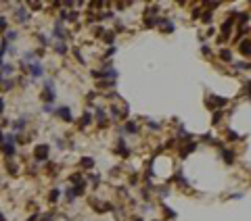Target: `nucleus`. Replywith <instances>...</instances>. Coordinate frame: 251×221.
<instances>
[{
    "label": "nucleus",
    "mask_w": 251,
    "mask_h": 221,
    "mask_svg": "<svg viewBox=\"0 0 251 221\" xmlns=\"http://www.w3.org/2000/svg\"><path fill=\"white\" fill-rule=\"evenodd\" d=\"M48 154V146H38L36 148V159H46Z\"/></svg>",
    "instance_id": "f257e3e1"
},
{
    "label": "nucleus",
    "mask_w": 251,
    "mask_h": 221,
    "mask_svg": "<svg viewBox=\"0 0 251 221\" xmlns=\"http://www.w3.org/2000/svg\"><path fill=\"white\" fill-rule=\"evenodd\" d=\"M57 113L61 115L63 121H71V113H69V109H67V106H61V109L57 110Z\"/></svg>",
    "instance_id": "f03ea898"
},
{
    "label": "nucleus",
    "mask_w": 251,
    "mask_h": 221,
    "mask_svg": "<svg viewBox=\"0 0 251 221\" xmlns=\"http://www.w3.org/2000/svg\"><path fill=\"white\" fill-rule=\"evenodd\" d=\"M4 152H7V154H15V146H13V136H11V138H8L7 142H4Z\"/></svg>",
    "instance_id": "7ed1b4c3"
},
{
    "label": "nucleus",
    "mask_w": 251,
    "mask_h": 221,
    "mask_svg": "<svg viewBox=\"0 0 251 221\" xmlns=\"http://www.w3.org/2000/svg\"><path fill=\"white\" fill-rule=\"evenodd\" d=\"M230 29H232V21H226V23L222 25V34H224V35H228V34H230Z\"/></svg>",
    "instance_id": "20e7f679"
},
{
    "label": "nucleus",
    "mask_w": 251,
    "mask_h": 221,
    "mask_svg": "<svg viewBox=\"0 0 251 221\" xmlns=\"http://www.w3.org/2000/svg\"><path fill=\"white\" fill-rule=\"evenodd\" d=\"M17 19H19V21H27V11H25V8H19V13H17Z\"/></svg>",
    "instance_id": "39448f33"
},
{
    "label": "nucleus",
    "mask_w": 251,
    "mask_h": 221,
    "mask_svg": "<svg viewBox=\"0 0 251 221\" xmlns=\"http://www.w3.org/2000/svg\"><path fill=\"white\" fill-rule=\"evenodd\" d=\"M32 75H34V77L42 75V65H34V67H32Z\"/></svg>",
    "instance_id": "423d86ee"
},
{
    "label": "nucleus",
    "mask_w": 251,
    "mask_h": 221,
    "mask_svg": "<svg viewBox=\"0 0 251 221\" xmlns=\"http://www.w3.org/2000/svg\"><path fill=\"white\" fill-rule=\"evenodd\" d=\"M88 123H90V115L86 113V115H84V117H82V121H80V127H82V129H84V127H86V125H88Z\"/></svg>",
    "instance_id": "0eeeda50"
},
{
    "label": "nucleus",
    "mask_w": 251,
    "mask_h": 221,
    "mask_svg": "<svg viewBox=\"0 0 251 221\" xmlns=\"http://www.w3.org/2000/svg\"><path fill=\"white\" fill-rule=\"evenodd\" d=\"M126 131H130V134H136V131H138V127H136V123H128V125H126Z\"/></svg>",
    "instance_id": "6e6552de"
},
{
    "label": "nucleus",
    "mask_w": 251,
    "mask_h": 221,
    "mask_svg": "<svg viewBox=\"0 0 251 221\" xmlns=\"http://www.w3.org/2000/svg\"><path fill=\"white\" fill-rule=\"evenodd\" d=\"M241 52H243V54H249V42H247V40L241 44Z\"/></svg>",
    "instance_id": "1a4fd4ad"
},
{
    "label": "nucleus",
    "mask_w": 251,
    "mask_h": 221,
    "mask_svg": "<svg viewBox=\"0 0 251 221\" xmlns=\"http://www.w3.org/2000/svg\"><path fill=\"white\" fill-rule=\"evenodd\" d=\"M71 181H73V184H82V175H80V173H73V175H71Z\"/></svg>",
    "instance_id": "9d476101"
},
{
    "label": "nucleus",
    "mask_w": 251,
    "mask_h": 221,
    "mask_svg": "<svg viewBox=\"0 0 251 221\" xmlns=\"http://www.w3.org/2000/svg\"><path fill=\"white\" fill-rule=\"evenodd\" d=\"M232 150H224V159H226V163H232Z\"/></svg>",
    "instance_id": "9b49d317"
},
{
    "label": "nucleus",
    "mask_w": 251,
    "mask_h": 221,
    "mask_svg": "<svg viewBox=\"0 0 251 221\" xmlns=\"http://www.w3.org/2000/svg\"><path fill=\"white\" fill-rule=\"evenodd\" d=\"M82 163H84V167H92V165H94V161H92L90 157H84V159H82Z\"/></svg>",
    "instance_id": "f8f14e48"
},
{
    "label": "nucleus",
    "mask_w": 251,
    "mask_h": 221,
    "mask_svg": "<svg viewBox=\"0 0 251 221\" xmlns=\"http://www.w3.org/2000/svg\"><path fill=\"white\" fill-rule=\"evenodd\" d=\"M220 56H222V59H224V61H226V63H230V59H232V56H230V52H228V50H222V52H220Z\"/></svg>",
    "instance_id": "ddd939ff"
},
{
    "label": "nucleus",
    "mask_w": 251,
    "mask_h": 221,
    "mask_svg": "<svg viewBox=\"0 0 251 221\" xmlns=\"http://www.w3.org/2000/svg\"><path fill=\"white\" fill-rule=\"evenodd\" d=\"M23 125H25V119H19V121L15 123V129H23Z\"/></svg>",
    "instance_id": "4468645a"
},
{
    "label": "nucleus",
    "mask_w": 251,
    "mask_h": 221,
    "mask_svg": "<svg viewBox=\"0 0 251 221\" xmlns=\"http://www.w3.org/2000/svg\"><path fill=\"white\" fill-rule=\"evenodd\" d=\"M65 50H67V48H65V44H63V42H59V44H57V52H61V54H63Z\"/></svg>",
    "instance_id": "2eb2a0df"
},
{
    "label": "nucleus",
    "mask_w": 251,
    "mask_h": 221,
    "mask_svg": "<svg viewBox=\"0 0 251 221\" xmlns=\"http://www.w3.org/2000/svg\"><path fill=\"white\" fill-rule=\"evenodd\" d=\"M55 35H57V38H63V35H65V34H63V29L59 27V25H57V29H55Z\"/></svg>",
    "instance_id": "dca6fc26"
},
{
    "label": "nucleus",
    "mask_w": 251,
    "mask_h": 221,
    "mask_svg": "<svg viewBox=\"0 0 251 221\" xmlns=\"http://www.w3.org/2000/svg\"><path fill=\"white\" fill-rule=\"evenodd\" d=\"M57 198H59V192H57V190H52V192H50V200H52V202H55V200H57Z\"/></svg>",
    "instance_id": "f3484780"
},
{
    "label": "nucleus",
    "mask_w": 251,
    "mask_h": 221,
    "mask_svg": "<svg viewBox=\"0 0 251 221\" xmlns=\"http://www.w3.org/2000/svg\"><path fill=\"white\" fill-rule=\"evenodd\" d=\"M4 27H7V19H0V31H2Z\"/></svg>",
    "instance_id": "a211bd4d"
},
{
    "label": "nucleus",
    "mask_w": 251,
    "mask_h": 221,
    "mask_svg": "<svg viewBox=\"0 0 251 221\" xmlns=\"http://www.w3.org/2000/svg\"><path fill=\"white\" fill-rule=\"evenodd\" d=\"M203 21H211V13H205V15H203Z\"/></svg>",
    "instance_id": "6ab92c4d"
},
{
    "label": "nucleus",
    "mask_w": 251,
    "mask_h": 221,
    "mask_svg": "<svg viewBox=\"0 0 251 221\" xmlns=\"http://www.w3.org/2000/svg\"><path fill=\"white\" fill-rule=\"evenodd\" d=\"M2 110H4V102H2V100H0V113H2Z\"/></svg>",
    "instance_id": "aec40b11"
},
{
    "label": "nucleus",
    "mask_w": 251,
    "mask_h": 221,
    "mask_svg": "<svg viewBox=\"0 0 251 221\" xmlns=\"http://www.w3.org/2000/svg\"><path fill=\"white\" fill-rule=\"evenodd\" d=\"M0 144H2V134H0Z\"/></svg>",
    "instance_id": "412c9836"
},
{
    "label": "nucleus",
    "mask_w": 251,
    "mask_h": 221,
    "mask_svg": "<svg viewBox=\"0 0 251 221\" xmlns=\"http://www.w3.org/2000/svg\"><path fill=\"white\" fill-rule=\"evenodd\" d=\"M44 221H50V217H46V219H44Z\"/></svg>",
    "instance_id": "4be33fe9"
},
{
    "label": "nucleus",
    "mask_w": 251,
    "mask_h": 221,
    "mask_svg": "<svg viewBox=\"0 0 251 221\" xmlns=\"http://www.w3.org/2000/svg\"><path fill=\"white\" fill-rule=\"evenodd\" d=\"M2 219H4V217H2V215H0V221H2Z\"/></svg>",
    "instance_id": "5701e85b"
},
{
    "label": "nucleus",
    "mask_w": 251,
    "mask_h": 221,
    "mask_svg": "<svg viewBox=\"0 0 251 221\" xmlns=\"http://www.w3.org/2000/svg\"><path fill=\"white\" fill-rule=\"evenodd\" d=\"M134 221H142V219H134Z\"/></svg>",
    "instance_id": "b1692460"
}]
</instances>
